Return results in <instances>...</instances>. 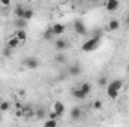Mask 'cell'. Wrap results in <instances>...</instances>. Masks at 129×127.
<instances>
[{"mask_svg": "<svg viewBox=\"0 0 129 127\" xmlns=\"http://www.w3.org/2000/svg\"><path fill=\"white\" fill-rule=\"evenodd\" d=\"M102 108V102L101 100H95L93 102V109H101Z\"/></svg>", "mask_w": 129, "mask_h": 127, "instance_id": "26", "label": "cell"}, {"mask_svg": "<svg viewBox=\"0 0 129 127\" xmlns=\"http://www.w3.org/2000/svg\"><path fill=\"white\" fill-rule=\"evenodd\" d=\"M53 36H54V34H53V32H51V29H48L47 32L44 33V39H47V40H50Z\"/></svg>", "mask_w": 129, "mask_h": 127, "instance_id": "23", "label": "cell"}, {"mask_svg": "<svg viewBox=\"0 0 129 127\" xmlns=\"http://www.w3.org/2000/svg\"><path fill=\"white\" fill-rule=\"evenodd\" d=\"M74 29H75V32L78 33V34H86V26L81 23V21H75V24H74Z\"/></svg>", "mask_w": 129, "mask_h": 127, "instance_id": "11", "label": "cell"}, {"mask_svg": "<svg viewBox=\"0 0 129 127\" xmlns=\"http://www.w3.org/2000/svg\"><path fill=\"white\" fill-rule=\"evenodd\" d=\"M24 64H26L27 69H38L39 67V60L36 57H29V58L24 60Z\"/></svg>", "mask_w": 129, "mask_h": 127, "instance_id": "5", "label": "cell"}, {"mask_svg": "<svg viewBox=\"0 0 129 127\" xmlns=\"http://www.w3.org/2000/svg\"><path fill=\"white\" fill-rule=\"evenodd\" d=\"M51 108H53V111H54V112H56L59 117H62L64 112H66V106H64V103L59 102V100H57V102H54Z\"/></svg>", "mask_w": 129, "mask_h": 127, "instance_id": "2", "label": "cell"}, {"mask_svg": "<svg viewBox=\"0 0 129 127\" xmlns=\"http://www.w3.org/2000/svg\"><path fill=\"white\" fill-rule=\"evenodd\" d=\"M68 72H69V75H71V76H77V75H80V73H81V67H80L78 64H74V66H71V67H69V70H68Z\"/></svg>", "mask_w": 129, "mask_h": 127, "instance_id": "12", "label": "cell"}, {"mask_svg": "<svg viewBox=\"0 0 129 127\" xmlns=\"http://www.w3.org/2000/svg\"><path fill=\"white\" fill-rule=\"evenodd\" d=\"M126 26H128V29H129V18L126 20Z\"/></svg>", "mask_w": 129, "mask_h": 127, "instance_id": "29", "label": "cell"}, {"mask_svg": "<svg viewBox=\"0 0 129 127\" xmlns=\"http://www.w3.org/2000/svg\"><path fill=\"white\" fill-rule=\"evenodd\" d=\"M81 115H83L81 108H78V106H77V108H72V111H71V118H72V120H75V121H77V120H80V118H81Z\"/></svg>", "mask_w": 129, "mask_h": 127, "instance_id": "10", "label": "cell"}, {"mask_svg": "<svg viewBox=\"0 0 129 127\" xmlns=\"http://www.w3.org/2000/svg\"><path fill=\"white\" fill-rule=\"evenodd\" d=\"M108 87L120 93V90L125 87V84H123V81H122V79H113L111 82H108Z\"/></svg>", "mask_w": 129, "mask_h": 127, "instance_id": "7", "label": "cell"}, {"mask_svg": "<svg viewBox=\"0 0 129 127\" xmlns=\"http://www.w3.org/2000/svg\"><path fill=\"white\" fill-rule=\"evenodd\" d=\"M98 84H99L101 87H104V85H107V84H108V79H107V76H102V78H99V81H98Z\"/></svg>", "mask_w": 129, "mask_h": 127, "instance_id": "24", "label": "cell"}, {"mask_svg": "<svg viewBox=\"0 0 129 127\" xmlns=\"http://www.w3.org/2000/svg\"><path fill=\"white\" fill-rule=\"evenodd\" d=\"M44 127H57V120H45L44 123Z\"/></svg>", "mask_w": 129, "mask_h": 127, "instance_id": "21", "label": "cell"}, {"mask_svg": "<svg viewBox=\"0 0 129 127\" xmlns=\"http://www.w3.org/2000/svg\"><path fill=\"white\" fill-rule=\"evenodd\" d=\"M72 94H74V97H75L77 100H84V99L87 97V96H86L84 93H83V91H81V90H80V87H78V88H75Z\"/></svg>", "mask_w": 129, "mask_h": 127, "instance_id": "15", "label": "cell"}, {"mask_svg": "<svg viewBox=\"0 0 129 127\" xmlns=\"http://www.w3.org/2000/svg\"><path fill=\"white\" fill-rule=\"evenodd\" d=\"M33 15H35V12H33V9H26L24 11V17H23V20H26V21H29V20H32Z\"/></svg>", "mask_w": 129, "mask_h": 127, "instance_id": "19", "label": "cell"}, {"mask_svg": "<svg viewBox=\"0 0 129 127\" xmlns=\"http://www.w3.org/2000/svg\"><path fill=\"white\" fill-rule=\"evenodd\" d=\"M80 90H81L86 96H89L90 94V91H92V85H90L89 82H83V84L80 85Z\"/></svg>", "mask_w": 129, "mask_h": 127, "instance_id": "14", "label": "cell"}, {"mask_svg": "<svg viewBox=\"0 0 129 127\" xmlns=\"http://www.w3.org/2000/svg\"><path fill=\"white\" fill-rule=\"evenodd\" d=\"M54 46H56V49H57V51L63 52L64 49H68L69 42H68L66 39H57V40H56V43H54Z\"/></svg>", "mask_w": 129, "mask_h": 127, "instance_id": "8", "label": "cell"}, {"mask_svg": "<svg viewBox=\"0 0 129 127\" xmlns=\"http://www.w3.org/2000/svg\"><path fill=\"white\" fill-rule=\"evenodd\" d=\"M50 29H51V32H53L54 36H62V34L64 33V30H66L64 24H60V23H54Z\"/></svg>", "mask_w": 129, "mask_h": 127, "instance_id": "3", "label": "cell"}, {"mask_svg": "<svg viewBox=\"0 0 129 127\" xmlns=\"http://www.w3.org/2000/svg\"><path fill=\"white\" fill-rule=\"evenodd\" d=\"M119 27H120V23L117 20H110L108 26H107V30L108 32H116V30H119Z\"/></svg>", "mask_w": 129, "mask_h": 127, "instance_id": "9", "label": "cell"}, {"mask_svg": "<svg viewBox=\"0 0 129 127\" xmlns=\"http://www.w3.org/2000/svg\"><path fill=\"white\" fill-rule=\"evenodd\" d=\"M48 118H50V120H59L60 117H59V115H57V114L51 109V111H50V114H48Z\"/></svg>", "mask_w": 129, "mask_h": 127, "instance_id": "25", "label": "cell"}, {"mask_svg": "<svg viewBox=\"0 0 129 127\" xmlns=\"http://www.w3.org/2000/svg\"><path fill=\"white\" fill-rule=\"evenodd\" d=\"M26 26H27V21H26V20H23V18L15 20V27H17V30H24Z\"/></svg>", "mask_w": 129, "mask_h": 127, "instance_id": "16", "label": "cell"}, {"mask_svg": "<svg viewBox=\"0 0 129 127\" xmlns=\"http://www.w3.org/2000/svg\"><path fill=\"white\" fill-rule=\"evenodd\" d=\"M20 43H21V42L17 39V36H15V34H14V36H11V37L6 40V46H8V49H15L17 46H20Z\"/></svg>", "mask_w": 129, "mask_h": 127, "instance_id": "6", "label": "cell"}, {"mask_svg": "<svg viewBox=\"0 0 129 127\" xmlns=\"http://www.w3.org/2000/svg\"><path fill=\"white\" fill-rule=\"evenodd\" d=\"M15 36H17V39L23 43V42H26V39H27V33L26 30H17L15 32Z\"/></svg>", "mask_w": 129, "mask_h": 127, "instance_id": "13", "label": "cell"}, {"mask_svg": "<svg viewBox=\"0 0 129 127\" xmlns=\"http://www.w3.org/2000/svg\"><path fill=\"white\" fill-rule=\"evenodd\" d=\"M24 11H26V8H23V6L15 8V15H17V20H20V18H23V17H24Z\"/></svg>", "mask_w": 129, "mask_h": 127, "instance_id": "18", "label": "cell"}, {"mask_svg": "<svg viewBox=\"0 0 129 127\" xmlns=\"http://www.w3.org/2000/svg\"><path fill=\"white\" fill-rule=\"evenodd\" d=\"M128 72H129V63H128Z\"/></svg>", "mask_w": 129, "mask_h": 127, "instance_id": "31", "label": "cell"}, {"mask_svg": "<svg viewBox=\"0 0 129 127\" xmlns=\"http://www.w3.org/2000/svg\"><path fill=\"white\" fill-rule=\"evenodd\" d=\"M99 43H101V36L89 37V39L81 45V49H83V52H92V51H95L98 46H99Z\"/></svg>", "mask_w": 129, "mask_h": 127, "instance_id": "1", "label": "cell"}, {"mask_svg": "<svg viewBox=\"0 0 129 127\" xmlns=\"http://www.w3.org/2000/svg\"><path fill=\"white\" fill-rule=\"evenodd\" d=\"M107 96H108L110 99H117V97H119V91H116V90L107 87Z\"/></svg>", "mask_w": 129, "mask_h": 127, "instance_id": "17", "label": "cell"}, {"mask_svg": "<svg viewBox=\"0 0 129 127\" xmlns=\"http://www.w3.org/2000/svg\"><path fill=\"white\" fill-rule=\"evenodd\" d=\"M2 117H3V112H0V121H2Z\"/></svg>", "mask_w": 129, "mask_h": 127, "instance_id": "30", "label": "cell"}, {"mask_svg": "<svg viewBox=\"0 0 129 127\" xmlns=\"http://www.w3.org/2000/svg\"><path fill=\"white\" fill-rule=\"evenodd\" d=\"M104 6H105V9H107L108 12H114V11L119 9L120 3H119L117 0H107V2L104 3Z\"/></svg>", "mask_w": 129, "mask_h": 127, "instance_id": "4", "label": "cell"}, {"mask_svg": "<svg viewBox=\"0 0 129 127\" xmlns=\"http://www.w3.org/2000/svg\"><path fill=\"white\" fill-rule=\"evenodd\" d=\"M9 5H11L9 0H3V2H0V6H3V8H8Z\"/></svg>", "mask_w": 129, "mask_h": 127, "instance_id": "27", "label": "cell"}, {"mask_svg": "<svg viewBox=\"0 0 129 127\" xmlns=\"http://www.w3.org/2000/svg\"><path fill=\"white\" fill-rule=\"evenodd\" d=\"M44 115H45V112H44V111H39V112H38V117H44Z\"/></svg>", "mask_w": 129, "mask_h": 127, "instance_id": "28", "label": "cell"}, {"mask_svg": "<svg viewBox=\"0 0 129 127\" xmlns=\"http://www.w3.org/2000/svg\"><path fill=\"white\" fill-rule=\"evenodd\" d=\"M11 109V103L9 102H0V112H6Z\"/></svg>", "mask_w": 129, "mask_h": 127, "instance_id": "20", "label": "cell"}, {"mask_svg": "<svg viewBox=\"0 0 129 127\" xmlns=\"http://www.w3.org/2000/svg\"><path fill=\"white\" fill-rule=\"evenodd\" d=\"M56 61H57V63H64V61H66V55H64L63 52H60V54H57V55H56Z\"/></svg>", "mask_w": 129, "mask_h": 127, "instance_id": "22", "label": "cell"}]
</instances>
